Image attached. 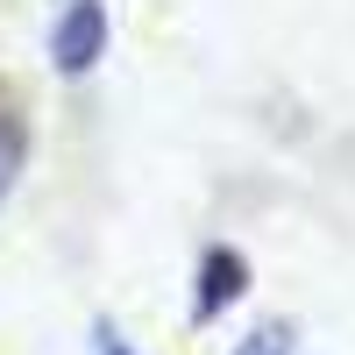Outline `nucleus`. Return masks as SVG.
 <instances>
[{
	"mask_svg": "<svg viewBox=\"0 0 355 355\" xmlns=\"http://www.w3.org/2000/svg\"><path fill=\"white\" fill-rule=\"evenodd\" d=\"M100 355H128V348H121V341H114V334H100Z\"/></svg>",
	"mask_w": 355,
	"mask_h": 355,
	"instance_id": "nucleus-5",
	"label": "nucleus"
},
{
	"mask_svg": "<svg viewBox=\"0 0 355 355\" xmlns=\"http://www.w3.org/2000/svg\"><path fill=\"white\" fill-rule=\"evenodd\" d=\"M21 157H28V121H21V107H15V100H0V199H8Z\"/></svg>",
	"mask_w": 355,
	"mask_h": 355,
	"instance_id": "nucleus-2",
	"label": "nucleus"
},
{
	"mask_svg": "<svg viewBox=\"0 0 355 355\" xmlns=\"http://www.w3.org/2000/svg\"><path fill=\"white\" fill-rule=\"evenodd\" d=\"M107 50V8L100 0H64V15H57V36H50V57L57 71H93Z\"/></svg>",
	"mask_w": 355,
	"mask_h": 355,
	"instance_id": "nucleus-1",
	"label": "nucleus"
},
{
	"mask_svg": "<svg viewBox=\"0 0 355 355\" xmlns=\"http://www.w3.org/2000/svg\"><path fill=\"white\" fill-rule=\"evenodd\" d=\"M227 291H242V263H234L227 249L220 256H206V291H199V320H214L227 306Z\"/></svg>",
	"mask_w": 355,
	"mask_h": 355,
	"instance_id": "nucleus-3",
	"label": "nucleus"
},
{
	"mask_svg": "<svg viewBox=\"0 0 355 355\" xmlns=\"http://www.w3.org/2000/svg\"><path fill=\"white\" fill-rule=\"evenodd\" d=\"M242 355H291V334H284V327H263V334H249Z\"/></svg>",
	"mask_w": 355,
	"mask_h": 355,
	"instance_id": "nucleus-4",
	"label": "nucleus"
}]
</instances>
